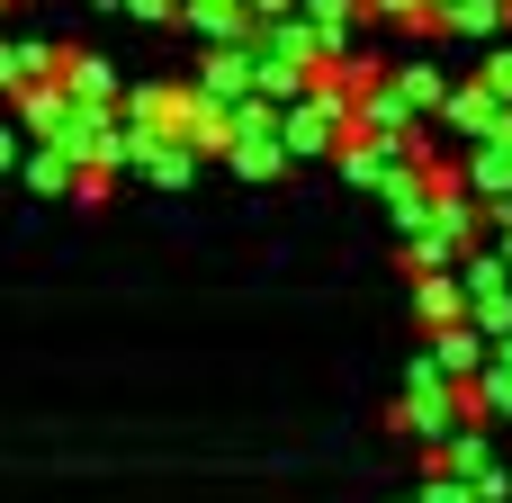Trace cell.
I'll return each instance as SVG.
<instances>
[{
	"instance_id": "cell-1",
	"label": "cell",
	"mask_w": 512,
	"mask_h": 503,
	"mask_svg": "<svg viewBox=\"0 0 512 503\" xmlns=\"http://www.w3.org/2000/svg\"><path fill=\"white\" fill-rule=\"evenodd\" d=\"M477 81H486V90L512 108V54H486V72H477Z\"/></svg>"
},
{
	"instance_id": "cell-2",
	"label": "cell",
	"mask_w": 512,
	"mask_h": 503,
	"mask_svg": "<svg viewBox=\"0 0 512 503\" xmlns=\"http://www.w3.org/2000/svg\"><path fill=\"white\" fill-rule=\"evenodd\" d=\"M9 162H18V144H9V135H0V171H9Z\"/></svg>"
}]
</instances>
